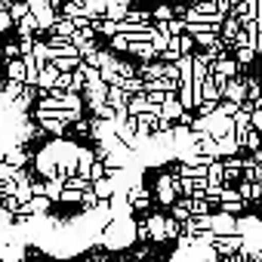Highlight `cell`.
<instances>
[{"label":"cell","mask_w":262,"mask_h":262,"mask_svg":"<svg viewBox=\"0 0 262 262\" xmlns=\"http://www.w3.org/2000/svg\"><path fill=\"white\" fill-rule=\"evenodd\" d=\"M136 241V222L133 219H120V222H108L99 234V244L108 247V250H120V247H129Z\"/></svg>","instance_id":"obj_1"},{"label":"cell","mask_w":262,"mask_h":262,"mask_svg":"<svg viewBox=\"0 0 262 262\" xmlns=\"http://www.w3.org/2000/svg\"><path fill=\"white\" fill-rule=\"evenodd\" d=\"M155 198H158V204H164V207H173V204L179 201L173 170H167V173H161V176H158V182H155Z\"/></svg>","instance_id":"obj_2"},{"label":"cell","mask_w":262,"mask_h":262,"mask_svg":"<svg viewBox=\"0 0 262 262\" xmlns=\"http://www.w3.org/2000/svg\"><path fill=\"white\" fill-rule=\"evenodd\" d=\"M123 198H126V204H129V210H133V213H148L151 210V191L142 182H133V185L126 188Z\"/></svg>","instance_id":"obj_3"},{"label":"cell","mask_w":262,"mask_h":262,"mask_svg":"<svg viewBox=\"0 0 262 262\" xmlns=\"http://www.w3.org/2000/svg\"><path fill=\"white\" fill-rule=\"evenodd\" d=\"M244 210H247V204L237 198V191H234L231 185H225L222 194H219V213H225V216H231V219H241Z\"/></svg>","instance_id":"obj_4"},{"label":"cell","mask_w":262,"mask_h":262,"mask_svg":"<svg viewBox=\"0 0 262 262\" xmlns=\"http://www.w3.org/2000/svg\"><path fill=\"white\" fill-rule=\"evenodd\" d=\"M241 247H244V237H241V234H231V237H216L213 253H216L219 259H231V256H237V253H241Z\"/></svg>","instance_id":"obj_5"},{"label":"cell","mask_w":262,"mask_h":262,"mask_svg":"<svg viewBox=\"0 0 262 262\" xmlns=\"http://www.w3.org/2000/svg\"><path fill=\"white\" fill-rule=\"evenodd\" d=\"M0 164H7V167H13V170H25L28 164H34V155L25 151V148H19V145H13V148L4 151V161H0Z\"/></svg>","instance_id":"obj_6"},{"label":"cell","mask_w":262,"mask_h":262,"mask_svg":"<svg viewBox=\"0 0 262 262\" xmlns=\"http://www.w3.org/2000/svg\"><path fill=\"white\" fill-rule=\"evenodd\" d=\"M225 102H234V105H244V99H247V83H244V77H234V80H228L225 86H222V93H219Z\"/></svg>","instance_id":"obj_7"},{"label":"cell","mask_w":262,"mask_h":262,"mask_svg":"<svg viewBox=\"0 0 262 262\" xmlns=\"http://www.w3.org/2000/svg\"><path fill=\"white\" fill-rule=\"evenodd\" d=\"M210 231H213L216 237H231V234H237V219H231V216H225V213H216Z\"/></svg>","instance_id":"obj_8"},{"label":"cell","mask_w":262,"mask_h":262,"mask_svg":"<svg viewBox=\"0 0 262 262\" xmlns=\"http://www.w3.org/2000/svg\"><path fill=\"white\" fill-rule=\"evenodd\" d=\"M145 228H148V244H151V241H155V244H164L167 216H161V213H151V216H145Z\"/></svg>","instance_id":"obj_9"},{"label":"cell","mask_w":262,"mask_h":262,"mask_svg":"<svg viewBox=\"0 0 262 262\" xmlns=\"http://www.w3.org/2000/svg\"><path fill=\"white\" fill-rule=\"evenodd\" d=\"M182 114H185V111H182V105H179L176 96H167V99L161 102V120H164V123H176Z\"/></svg>","instance_id":"obj_10"},{"label":"cell","mask_w":262,"mask_h":262,"mask_svg":"<svg viewBox=\"0 0 262 262\" xmlns=\"http://www.w3.org/2000/svg\"><path fill=\"white\" fill-rule=\"evenodd\" d=\"M234 191H237V198H241L244 204H250V201H262V185H259V182H244V179H241Z\"/></svg>","instance_id":"obj_11"},{"label":"cell","mask_w":262,"mask_h":262,"mask_svg":"<svg viewBox=\"0 0 262 262\" xmlns=\"http://www.w3.org/2000/svg\"><path fill=\"white\" fill-rule=\"evenodd\" d=\"M241 34V22L234 19V16H228V19H222V28H219V40L225 43V47H231V40Z\"/></svg>","instance_id":"obj_12"},{"label":"cell","mask_w":262,"mask_h":262,"mask_svg":"<svg viewBox=\"0 0 262 262\" xmlns=\"http://www.w3.org/2000/svg\"><path fill=\"white\" fill-rule=\"evenodd\" d=\"M216 151H219V161H222V158H241V145H237L234 136H222V139H216Z\"/></svg>","instance_id":"obj_13"},{"label":"cell","mask_w":262,"mask_h":262,"mask_svg":"<svg viewBox=\"0 0 262 262\" xmlns=\"http://www.w3.org/2000/svg\"><path fill=\"white\" fill-rule=\"evenodd\" d=\"M56 77H59V71H56L53 65H47V68H40V74H37V83H34V86H37L40 93H50V90L56 86Z\"/></svg>","instance_id":"obj_14"},{"label":"cell","mask_w":262,"mask_h":262,"mask_svg":"<svg viewBox=\"0 0 262 262\" xmlns=\"http://www.w3.org/2000/svg\"><path fill=\"white\" fill-rule=\"evenodd\" d=\"M151 111V105H148V99L145 96H133L126 102V117H142V114H148Z\"/></svg>","instance_id":"obj_15"},{"label":"cell","mask_w":262,"mask_h":262,"mask_svg":"<svg viewBox=\"0 0 262 262\" xmlns=\"http://www.w3.org/2000/svg\"><path fill=\"white\" fill-rule=\"evenodd\" d=\"M62 188H65V179H59V176H53V179H43V198H47L50 204L62 198Z\"/></svg>","instance_id":"obj_16"},{"label":"cell","mask_w":262,"mask_h":262,"mask_svg":"<svg viewBox=\"0 0 262 262\" xmlns=\"http://www.w3.org/2000/svg\"><path fill=\"white\" fill-rule=\"evenodd\" d=\"M170 219H173V222H179V225L191 222V213H188V198H179V201L170 207Z\"/></svg>","instance_id":"obj_17"},{"label":"cell","mask_w":262,"mask_h":262,"mask_svg":"<svg viewBox=\"0 0 262 262\" xmlns=\"http://www.w3.org/2000/svg\"><path fill=\"white\" fill-rule=\"evenodd\" d=\"M126 13H129L126 4H108V7H105V19H108V22H123Z\"/></svg>","instance_id":"obj_18"},{"label":"cell","mask_w":262,"mask_h":262,"mask_svg":"<svg viewBox=\"0 0 262 262\" xmlns=\"http://www.w3.org/2000/svg\"><path fill=\"white\" fill-rule=\"evenodd\" d=\"M7 80H13V83H25V80H28V77H25V65H22V59L7 65Z\"/></svg>","instance_id":"obj_19"},{"label":"cell","mask_w":262,"mask_h":262,"mask_svg":"<svg viewBox=\"0 0 262 262\" xmlns=\"http://www.w3.org/2000/svg\"><path fill=\"white\" fill-rule=\"evenodd\" d=\"M244 148H250V155H253V151H259V148H262V133L250 129V133L241 139V151H244Z\"/></svg>","instance_id":"obj_20"},{"label":"cell","mask_w":262,"mask_h":262,"mask_svg":"<svg viewBox=\"0 0 262 262\" xmlns=\"http://www.w3.org/2000/svg\"><path fill=\"white\" fill-rule=\"evenodd\" d=\"M31 56H34L37 68H47V65H50V50H47V43H43V40H37V43H34Z\"/></svg>","instance_id":"obj_21"},{"label":"cell","mask_w":262,"mask_h":262,"mask_svg":"<svg viewBox=\"0 0 262 262\" xmlns=\"http://www.w3.org/2000/svg\"><path fill=\"white\" fill-rule=\"evenodd\" d=\"M231 59L237 62V68H244V65H253V62H256V50H253V47L234 50V56H231Z\"/></svg>","instance_id":"obj_22"},{"label":"cell","mask_w":262,"mask_h":262,"mask_svg":"<svg viewBox=\"0 0 262 262\" xmlns=\"http://www.w3.org/2000/svg\"><path fill=\"white\" fill-rule=\"evenodd\" d=\"M4 7H7V16L13 19V25L28 16V4H4Z\"/></svg>","instance_id":"obj_23"},{"label":"cell","mask_w":262,"mask_h":262,"mask_svg":"<svg viewBox=\"0 0 262 262\" xmlns=\"http://www.w3.org/2000/svg\"><path fill=\"white\" fill-rule=\"evenodd\" d=\"M22 93H25V83H13V80H4V99H10V102L16 99V102H19V99H22Z\"/></svg>","instance_id":"obj_24"},{"label":"cell","mask_w":262,"mask_h":262,"mask_svg":"<svg viewBox=\"0 0 262 262\" xmlns=\"http://www.w3.org/2000/svg\"><path fill=\"white\" fill-rule=\"evenodd\" d=\"M191 65H194V62H191V56H179V59L173 62V68H176L179 80H182V77H191Z\"/></svg>","instance_id":"obj_25"},{"label":"cell","mask_w":262,"mask_h":262,"mask_svg":"<svg viewBox=\"0 0 262 262\" xmlns=\"http://www.w3.org/2000/svg\"><path fill=\"white\" fill-rule=\"evenodd\" d=\"M22 59V50H19V40H10L7 47H4V62L10 65V62H19Z\"/></svg>","instance_id":"obj_26"},{"label":"cell","mask_w":262,"mask_h":262,"mask_svg":"<svg viewBox=\"0 0 262 262\" xmlns=\"http://www.w3.org/2000/svg\"><path fill=\"white\" fill-rule=\"evenodd\" d=\"M182 234V225L179 222H173L170 216H167V228H164V241H173V237H179Z\"/></svg>","instance_id":"obj_27"},{"label":"cell","mask_w":262,"mask_h":262,"mask_svg":"<svg viewBox=\"0 0 262 262\" xmlns=\"http://www.w3.org/2000/svg\"><path fill=\"white\" fill-rule=\"evenodd\" d=\"M111 47H114L117 53H129V40H126L123 34H114V37H111Z\"/></svg>","instance_id":"obj_28"},{"label":"cell","mask_w":262,"mask_h":262,"mask_svg":"<svg viewBox=\"0 0 262 262\" xmlns=\"http://www.w3.org/2000/svg\"><path fill=\"white\" fill-rule=\"evenodd\" d=\"M10 28H13V19L7 16V7L0 4V34H4V31H10Z\"/></svg>","instance_id":"obj_29"},{"label":"cell","mask_w":262,"mask_h":262,"mask_svg":"<svg viewBox=\"0 0 262 262\" xmlns=\"http://www.w3.org/2000/svg\"><path fill=\"white\" fill-rule=\"evenodd\" d=\"M71 126H74V133H77L80 139H83V136H90V120H83V117H80V120H77V123H71Z\"/></svg>","instance_id":"obj_30"},{"label":"cell","mask_w":262,"mask_h":262,"mask_svg":"<svg viewBox=\"0 0 262 262\" xmlns=\"http://www.w3.org/2000/svg\"><path fill=\"white\" fill-rule=\"evenodd\" d=\"M62 204H80V194L77 191H68V188H62V198H59Z\"/></svg>","instance_id":"obj_31"},{"label":"cell","mask_w":262,"mask_h":262,"mask_svg":"<svg viewBox=\"0 0 262 262\" xmlns=\"http://www.w3.org/2000/svg\"><path fill=\"white\" fill-rule=\"evenodd\" d=\"M253 50H256V59L262 56V31H259V37H256V43H253Z\"/></svg>","instance_id":"obj_32"},{"label":"cell","mask_w":262,"mask_h":262,"mask_svg":"<svg viewBox=\"0 0 262 262\" xmlns=\"http://www.w3.org/2000/svg\"><path fill=\"white\" fill-rule=\"evenodd\" d=\"M16 262H28V259H16Z\"/></svg>","instance_id":"obj_33"}]
</instances>
